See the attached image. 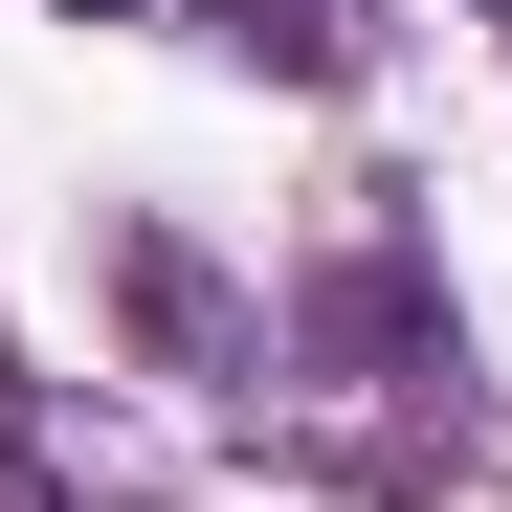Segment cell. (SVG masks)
<instances>
[{
    "instance_id": "1",
    "label": "cell",
    "mask_w": 512,
    "mask_h": 512,
    "mask_svg": "<svg viewBox=\"0 0 512 512\" xmlns=\"http://www.w3.org/2000/svg\"><path fill=\"white\" fill-rule=\"evenodd\" d=\"M201 23H223L245 67H290V90H312V67H334V0H201Z\"/></svg>"
},
{
    "instance_id": "2",
    "label": "cell",
    "mask_w": 512,
    "mask_h": 512,
    "mask_svg": "<svg viewBox=\"0 0 512 512\" xmlns=\"http://www.w3.org/2000/svg\"><path fill=\"white\" fill-rule=\"evenodd\" d=\"M67 23H112V0H67Z\"/></svg>"
}]
</instances>
